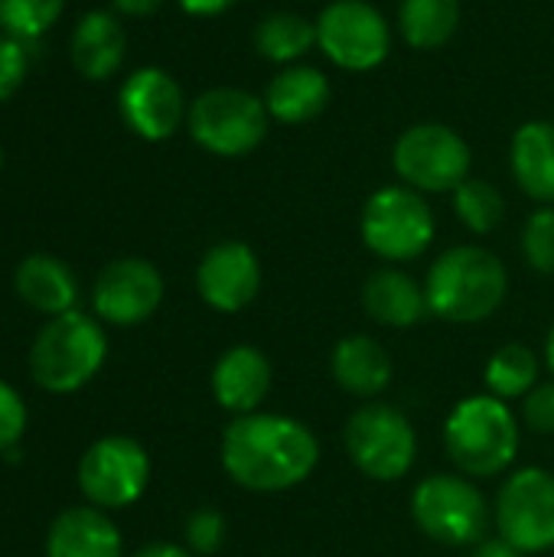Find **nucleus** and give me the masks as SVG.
Segmentation results:
<instances>
[{"label": "nucleus", "instance_id": "obj_4", "mask_svg": "<svg viewBox=\"0 0 554 557\" xmlns=\"http://www.w3.org/2000/svg\"><path fill=\"white\" fill-rule=\"evenodd\" d=\"M108 359L104 326L82 313L69 310L49 317L29 346V375L49 395H72L85 388Z\"/></svg>", "mask_w": 554, "mask_h": 557}, {"label": "nucleus", "instance_id": "obj_38", "mask_svg": "<svg viewBox=\"0 0 554 557\" xmlns=\"http://www.w3.org/2000/svg\"><path fill=\"white\" fill-rule=\"evenodd\" d=\"M545 362H549V369H552V379H554V326H552V333H549V343H545Z\"/></svg>", "mask_w": 554, "mask_h": 557}, {"label": "nucleus", "instance_id": "obj_27", "mask_svg": "<svg viewBox=\"0 0 554 557\" xmlns=\"http://www.w3.org/2000/svg\"><path fill=\"white\" fill-rule=\"evenodd\" d=\"M454 209H457V219L477 232V235H490L500 222H503V212H506V202L500 196V189L487 180H464L457 189H454Z\"/></svg>", "mask_w": 554, "mask_h": 557}, {"label": "nucleus", "instance_id": "obj_3", "mask_svg": "<svg viewBox=\"0 0 554 557\" xmlns=\"http://www.w3.org/2000/svg\"><path fill=\"white\" fill-rule=\"evenodd\" d=\"M522 428L513 408L496 395H470L454 405L444 424V444L464 476L490 480L513 467Z\"/></svg>", "mask_w": 554, "mask_h": 557}, {"label": "nucleus", "instance_id": "obj_35", "mask_svg": "<svg viewBox=\"0 0 554 557\" xmlns=\"http://www.w3.org/2000/svg\"><path fill=\"white\" fill-rule=\"evenodd\" d=\"M473 557H526V552H519L516 545H509V542L500 535V539L480 542V548L473 552Z\"/></svg>", "mask_w": 554, "mask_h": 557}, {"label": "nucleus", "instance_id": "obj_24", "mask_svg": "<svg viewBox=\"0 0 554 557\" xmlns=\"http://www.w3.org/2000/svg\"><path fill=\"white\" fill-rule=\"evenodd\" d=\"M460 26V0H402L398 29L411 49H441Z\"/></svg>", "mask_w": 554, "mask_h": 557}, {"label": "nucleus", "instance_id": "obj_31", "mask_svg": "<svg viewBox=\"0 0 554 557\" xmlns=\"http://www.w3.org/2000/svg\"><path fill=\"white\" fill-rule=\"evenodd\" d=\"M26 424H29V411H26L20 392L0 379V454L13 450L23 441Z\"/></svg>", "mask_w": 554, "mask_h": 557}, {"label": "nucleus", "instance_id": "obj_19", "mask_svg": "<svg viewBox=\"0 0 554 557\" xmlns=\"http://www.w3.org/2000/svg\"><path fill=\"white\" fill-rule=\"evenodd\" d=\"M13 287L26 307H33L36 313H46V317L69 313V310H75V300H78V281H75L72 268L52 255L23 258L13 271Z\"/></svg>", "mask_w": 554, "mask_h": 557}, {"label": "nucleus", "instance_id": "obj_22", "mask_svg": "<svg viewBox=\"0 0 554 557\" xmlns=\"http://www.w3.org/2000/svg\"><path fill=\"white\" fill-rule=\"evenodd\" d=\"M327 101L330 82L313 65H284L264 91L268 114L281 124H307L327 108Z\"/></svg>", "mask_w": 554, "mask_h": 557}, {"label": "nucleus", "instance_id": "obj_20", "mask_svg": "<svg viewBox=\"0 0 554 557\" xmlns=\"http://www.w3.org/2000/svg\"><path fill=\"white\" fill-rule=\"evenodd\" d=\"M362 307L376 323L395 330H408L431 313L424 287L398 268H382L362 284Z\"/></svg>", "mask_w": 554, "mask_h": 557}, {"label": "nucleus", "instance_id": "obj_2", "mask_svg": "<svg viewBox=\"0 0 554 557\" xmlns=\"http://www.w3.org/2000/svg\"><path fill=\"white\" fill-rule=\"evenodd\" d=\"M506 290H509L506 264L480 245L447 248L431 264L424 281L431 313L447 323L490 320L503 307Z\"/></svg>", "mask_w": 554, "mask_h": 557}, {"label": "nucleus", "instance_id": "obj_26", "mask_svg": "<svg viewBox=\"0 0 554 557\" xmlns=\"http://www.w3.org/2000/svg\"><path fill=\"white\" fill-rule=\"evenodd\" d=\"M483 382L490 388V395L513 401V398H526L535 385H539V359L529 346L522 343H506L503 349H496L487 362Z\"/></svg>", "mask_w": 554, "mask_h": 557}, {"label": "nucleus", "instance_id": "obj_10", "mask_svg": "<svg viewBox=\"0 0 554 557\" xmlns=\"http://www.w3.org/2000/svg\"><path fill=\"white\" fill-rule=\"evenodd\" d=\"M150 483L147 450L124 434L98 437L78 460V490L104 512L134 506Z\"/></svg>", "mask_w": 554, "mask_h": 557}, {"label": "nucleus", "instance_id": "obj_36", "mask_svg": "<svg viewBox=\"0 0 554 557\" xmlns=\"http://www.w3.org/2000/svg\"><path fill=\"white\" fill-rule=\"evenodd\" d=\"M111 3L124 16H150L163 7V0H111Z\"/></svg>", "mask_w": 554, "mask_h": 557}, {"label": "nucleus", "instance_id": "obj_16", "mask_svg": "<svg viewBox=\"0 0 554 557\" xmlns=\"http://www.w3.org/2000/svg\"><path fill=\"white\" fill-rule=\"evenodd\" d=\"M271 392V362L255 346H232L212 366L216 401L238 414H255Z\"/></svg>", "mask_w": 554, "mask_h": 557}, {"label": "nucleus", "instance_id": "obj_33", "mask_svg": "<svg viewBox=\"0 0 554 557\" xmlns=\"http://www.w3.org/2000/svg\"><path fill=\"white\" fill-rule=\"evenodd\" d=\"M522 421L535 434H554V379L535 385L522 401Z\"/></svg>", "mask_w": 554, "mask_h": 557}, {"label": "nucleus", "instance_id": "obj_30", "mask_svg": "<svg viewBox=\"0 0 554 557\" xmlns=\"http://www.w3.org/2000/svg\"><path fill=\"white\" fill-rule=\"evenodd\" d=\"M225 542V519L216 509H196L186 519V548L193 555H216Z\"/></svg>", "mask_w": 554, "mask_h": 557}, {"label": "nucleus", "instance_id": "obj_39", "mask_svg": "<svg viewBox=\"0 0 554 557\" xmlns=\"http://www.w3.org/2000/svg\"><path fill=\"white\" fill-rule=\"evenodd\" d=\"M0 166H3V153H0Z\"/></svg>", "mask_w": 554, "mask_h": 557}, {"label": "nucleus", "instance_id": "obj_5", "mask_svg": "<svg viewBox=\"0 0 554 557\" xmlns=\"http://www.w3.org/2000/svg\"><path fill=\"white\" fill-rule=\"evenodd\" d=\"M268 104L245 88H209L186 114L189 137L216 157H245L268 137Z\"/></svg>", "mask_w": 554, "mask_h": 557}, {"label": "nucleus", "instance_id": "obj_29", "mask_svg": "<svg viewBox=\"0 0 554 557\" xmlns=\"http://www.w3.org/2000/svg\"><path fill=\"white\" fill-rule=\"evenodd\" d=\"M522 255L539 274H554V206H542L526 222Z\"/></svg>", "mask_w": 554, "mask_h": 557}, {"label": "nucleus", "instance_id": "obj_9", "mask_svg": "<svg viewBox=\"0 0 554 557\" xmlns=\"http://www.w3.org/2000/svg\"><path fill=\"white\" fill-rule=\"evenodd\" d=\"M395 173L418 193H454L470 180V147L447 124H411L392 150Z\"/></svg>", "mask_w": 554, "mask_h": 557}, {"label": "nucleus", "instance_id": "obj_28", "mask_svg": "<svg viewBox=\"0 0 554 557\" xmlns=\"http://www.w3.org/2000/svg\"><path fill=\"white\" fill-rule=\"evenodd\" d=\"M65 0H0V29L13 39H36L62 16Z\"/></svg>", "mask_w": 554, "mask_h": 557}, {"label": "nucleus", "instance_id": "obj_23", "mask_svg": "<svg viewBox=\"0 0 554 557\" xmlns=\"http://www.w3.org/2000/svg\"><path fill=\"white\" fill-rule=\"evenodd\" d=\"M513 176L519 189L535 202H554V124L552 121H526L509 150Z\"/></svg>", "mask_w": 554, "mask_h": 557}, {"label": "nucleus", "instance_id": "obj_13", "mask_svg": "<svg viewBox=\"0 0 554 557\" xmlns=\"http://www.w3.org/2000/svg\"><path fill=\"white\" fill-rule=\"evenodd\" d=\"M163 304V277L144 258H118L101 268L91 287V307L101 323L140 326Z\"/></svg>", "mask_w": 554, "mask_h": 557}, {"label": "nucleus", "instance_id": "obj_1", "mask_svg": "<svg viewBox=\"0 0 554 557\" xmlns=\"http://www.w3.org/2000/svg\"><path fill=\"white\" fill-rule=\"evenodd\" d=\"M320 463L317 434L287 414H238L222 434V467L242 490L284 493L310 480Z\"/></svg>", "mask_w": 554, "mask_h": 557}, {"label": "nucleus", "instance_id": "obj_25", "mask_svg": "<svg viewBox=\"0 0 554 557\" xmlns=\"http://www.w3.org/2000/svg\"><path fill=\"white\" fill-rule=\"evenodd\" d=\"M317 46V23H310L300 13H268L255 26V49L261 59L278 65H294L300 55H307Z\"/></svg>", "mask_w": 554, "mask_h": 557}, {"label": "nucleus", "instance_id": "obj_15", "mask_svg": "<svg viewBox=\"0 0 554 557\" xmlns=\"http://www.w3.org/2000/svg\"><path fill=\"white\" fill-rule=\"evenodd\" d=\"M196 290L219 313L245 310L261 290L258 255L245 242L212 245L196 268Z\"/></svg>", "mask_w": 554, "mask_h": 557}, {"label": "nucleus", "instance_id": "obj_18", "mask_svg": "<svg viewBox=\"0 0 554 557\" xmlns=\"http://www.w3.org/2000/svg\"><path fill=\"white\" fill-rule=\"evenodd\" d=\"M69 49H72V65L82 78L104 82L121 69L127 52V36L114 13L91 10L78 20Z\"/></svg>", "mask_w": 554, "mask_h": 557}, {"label": "nucleus", "instance_id": "obj_7", "mask_svg": "<svg viewBox=\"0 0 554 557\" xmlns=\"http://www.w3.org/2000/svg\"><path fill=\"white\" fill-rule=\"evenodd\" d=\"M343 441L356 470L379 483L402 480L418 457V434L411 421L398 408L382 401L356 408L346 421Z\"/></svg>", "mask_w": 554, "mask_h": 557}, {"label": "nucleus", "instance_id": "obj_6", "mask_svg": "<svg viewBox=\"0 0 554 557\" xmlns=\"http://www.w3.org/2000/svg\"><path fill=\"white\" fill-rule=\"evenodd\" d=\"M411 519L431 542L464 548L483 542L490 525V506L467 476L434 473L415 486Z\"/></svg>", "mask_w": 554, "mask_h": 557}, {"label": "nucleus", "instance_id": "obj_37", "mask_svg": "<svg viewBox=\"0 0 554 557\" xmlns=\"http://www.w3.org/2000/svg\"><path fill=\"white\" fill-rule=\"evenodd\" d=\"M134 557H196L189 548H183V545H173V542H150V545H144V548H137V555Z\"/></svg>", "mask_w": 554, "mask_h": 557}, {"label": "nucleus", "instance_id": "obj_34", "mask_svg": "<svg viewBox=\"0 0 554 557\" xmlns=\"http://www.w3.org/2000/svg\"><path fill=\"white\" fill-rule=\"evenodd\" d=\"M189 16H219L225 13L235 0H176Z\"/></svg>", "mask_w": 554, "mask_h": 557}, {"label": "nucleus", "instance_id": "obj_14", "mask_svg": "<svg viewBox=\"0 0 554 557\" xmlns=\"http://www.w3.org/2000/svg\"><path fill=\"white\" fill-rule=\"evenodd\" d=\"M118 111H121L124 124L150 144L173 137L180 131L183 117L189 114L183 88L176 85V78L170 72H163L157 65L137 69L124 78V85L118 91Z\"/></svg>", "mask_w": 554, "mask_h": 557}, {"label": "nucleus", "instance_id": "obj_17", "mask_svg": "<svg viewBox=\"0 0 554 557\" xmlns=\"http://www.w3.org/2000/svg\"><path fill=\"white\" fill-rule=\"evenodd\" d=\"M46 557H124V542L104 509L72 506L52 519Z\"/></svg>", "mask_w": 554, "mask_h": 557}, {"label": "nucleus", "instance_id": "obj_12", "mask_svg": "<svg viewBox=\"0 0 554 557\" xmlns=\"http://www.w3.org/2000/svg\"><path fill=\"white\" fill-rule=\"evenodd\" d=\"M496 525L526 555L554 548V473L542 467L516 470L500 490Z\"/></svg>", "mask_w": 554, "mask_h": 557}, {"label": "nucleus", "instance_id": "obj_21", "mask_svg": "<svg viewBox=\"0 0 554 557\" xmlns=\"http://www.w3.org/2000/svg\"><path fill=\"white\" fill-rule=\"evenodd\" d=\"M330 372L336 385L356 398H376L392 382V359L372 336H346L333 346Z\"/></svg>", "mask_w": 554, "mask_h": 557}, {"label": "nucleus", "instance_id": "obj_32", "mask_svg": "<svg viewBox=\"0 0 554 557\" xmlns=\"http://www.w3.org/2000/svg\"><path fill=\"white\" fill-rule=\"evenodd\" d=\"M26 69H29V55H26V46L23 39H13V36H0V101H7L26 78Z\"/></svg>", "mask_w": 554, "mask_h": 557}, {"label": "nucleus", "instance_id": "obj_11", "mask_svg": "<svg viewBox=\"0 0 554 557\" xmlns=\"http://www.w3.org/2000/svg\"><path fill=\"white\" fill-rule=\"evenodd\" d=\"M317 46L346 72H369L389 59L392 26L369 0H333L317 20Z\"/></svg>", "mask_w": 554, "mask_h": 557}, {"label": "nucleus", "instance_id": "obj_8", "mask_svg": "<svg viewBox=\"0 0 554 557\" xmlns=\"http://www.w3.org/2000/svg\"><path fill=\"white\" fill-rule=\"evenodd\" d=\"M359 232L382 261H415L434 242V212L418 189L385 186L369 196Z\"/></svg>", "mask_w": 554, "mask_h": 557}]
</instances>
